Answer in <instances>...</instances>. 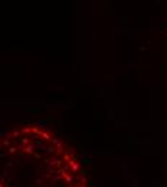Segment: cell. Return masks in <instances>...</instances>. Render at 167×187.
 I'll use <instances>...</instances> for the list:
<instances>
[{"label":"cell","instance_id":"obj_1","mask_svg":"<svg viewBox=\"0 0 167 187\" xmlns=\"http://www.w3.org/2000/svg\"><path fill=\"white\" fill-rule=\"evenodd\" d=\"M0 166V187H88V176L72 147L35 125L6 132Z\"/></svg>","mask_w":167,"mask_h":187}]
</instances>
